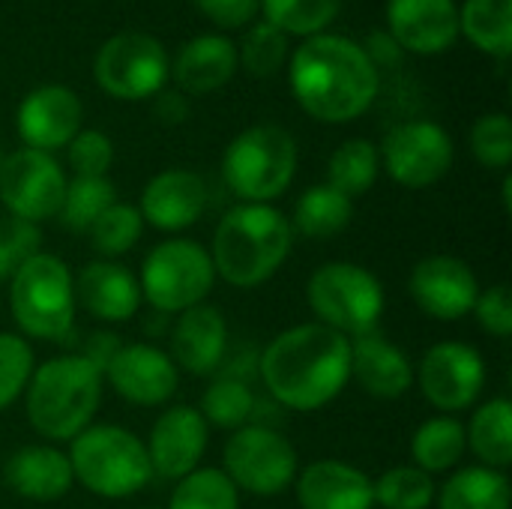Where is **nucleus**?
Wrapping results in <instances>:
<instances>
[{
  "mask_svg": "<svg viewBox=\"0 0 512 509\" xmlns=\"http://www.w3.org/2000/svg\"><path fill=\"white\" fill-rule=\"evenodd\" d=\"M33 375V348L27 339L0 333V411L9 408L30 384Z\"/></svg>",
  "mask_w": 512,
  "mask_h": 509,
  "instance_id": "nucleus-40",
  "label": "nucleus"
},
{
  "mask_svg": "<svg viewBox=\"0 0 512 509\" xmlns=\"http://www.w3.org/2000/svg\"><path fill=\"white\" fill-rule=\"evenodd\" d=\"M39 240L42 234L33 222L0 216V279L12 276L27 258H33L39 249Z\"/></svg>",
  "mask_w": 512,
  "mask_h": 509,
  "instance_id": "nucleus-42",
  "label": "nucleus"
},
{
  "mask_svg": "<svg viewBox=\"0 0 512 509\" xmlns=\"http://www.w3.org/2000/svg\"><path fill=\"white\" fill-rule=\"evenodd\" d=\"M228 327L216 306H192L180 312L174 330H171V360L177 369H186L189 375H210L225 354Z\"/></svg>",
  "mask_w": 512,
  "mask_h": 509,
  "instance_id": "nucleus-24",
  "label": "nucleus"
},
{
  "mask_svg": "<svg viewBox=\"0 0 512 509\" xmlns=\"http://www.w3.org/2000/svg\"><path fill=\"white\" fill-rule=\"evenodd\" d=\"M237 45L219 33H201L183 45L171 72L183 93H213L237 72Z\"/></svg>",
  "mask_w": 512,
  "mask_h": 509,
  "instance_id": "nucleus-26",
  "label": "nucleus"
},
{
  "mask_svg": "<svg viewBox=\"0 0 512 509\" xmlns=\"http://www.w3.org/2000/svg\"><path fill=\"white\" fill-rule=\"evenodd\" d=\"M297 501L303 509H372V480L345 462L321 459L303 468L297 480Z\"/></svg>",
  "mask_w": 512,
  "mask_h": 509,
  "instance_id": "nucleus-23",
  "label": "nucleus"
},
{
  "mask_svg": "<svg viewBox=\"0 0 512 509\" xmlns=\"http://www.w3.org/2000/svg\"><path fill=\"white\" fill-rule=\"evenodd\" d=\"M474 315H477V324L498 336V339H507L512 333V294L507 285H492L489 291H483L474 303Z\"/></svg>",
  "mask_w": 512,
  "mask_h": 509,
  "instance_id": "nucleus-44",
  "label": "nucleus"
},
{
  "mask_svg": "<svg viewBox=\"0 0 512 509\" xmlns=\"http://www.w3.org/2000/svg\"><path fill=\"white\" fill-rule=\"evenodd\" d=\"M435 498L438 509H510L512 489L504 471L477 465L456 471Z\"/></svg>",
  "mask_w": 512,
  "mask_h": 509,
  "instance_id": "nucleus-27",
  "label": "nucleus"
},
{
  "mask_svg": "<svg viewBox=\"0 0 512 509\" xmlns=\"http://www.w3.org/2000/svg\"><path fill=\"white\" fill-rule=\"evenodd\" d=\"M192 3L216 27H225V30L252 24V18L258 12V0H192Z\"/></svg>",
  "mask_w": 512,
  "mask_h": 509,
  "instance_id": "nucleus-45",
  "label": "nucleus"
},
{
  "mask_svg": "<svg viewBox=\"0 0 512 509\" xmlns=\"http://www.w3.org/2000/svg\"><path fill=\"white\" fill-rule=\"evenodd\" d=\"M207 207V183L186 168L156 174L141 192V219L159 231H183L201 219Z\"/></svg>",
  "mask_w": 512,
  "mask_h": 509,
  "instance_id": "nucleus-20",
  "label": "nucleus"
},
{
  "mask_svg": "<svg viewBox=\"0 0 512 509\" xmlns=\"http://www.w3.org/2000/svg\"><path fill=\"white\" fill-rule=\"evenodd\" d=\"M363 51H366V57H369V63L381 72V69H396V66H402V60H405V48L387 33V30H375L372 36H369V42L363 45Z\"/></svg>",
  "mask_w": 512,
  "mask_h": 509,
  "instance_id": "nucleus-46",
  "label": "nucleus"
},
{
  "mask_svg": "<svg viewBox=\"0 0 512 509\" xmlns=\"http://www.w3.org/2000/svg\"><path fill=\"white\" fill-rule=\"evenodd\" d=\"M459 33L465 39L501 60L512 48V0H465L459 9Z\"/></svg>",
  "mask_w": 512,
  "mask_h": 509,
  "instance_id": "nucleus-30",
  "label": "nucleus"
},
{
  "mask_svg": "<svg viewBox=\"0 0 512 509\" xmlns=\"http://www.w3.org/2000/svg\"><path fill=\"white\" fill-rule=\"evenodd\" d=\"M465 450H468L465 426L456 417H432L411 438L414 468L426 471L429 477L456 468Z\"/></svg>",
  "mask_w": 512,
  "mask_h": 509,
  "instance_id": "nucleus-29",
  "label": "nucleus"
},
{
  "mask_svg": "<svg viewBox=\"0 0 512 509\" xmlns=\"http://www.w3.org/2000/svg\"><path fill=\"white\" fill-rule=\"evenodd\" d=\"M285 60H288V36L267 21L252 24L237 51V63H243L249 75L267 78L276 75L285 66Z\"/></svg>",
  "mask_w": 512,
  "mask_h": 509,
  "instance_id": "nucleus-39",
  "label": "nucleus"
},
{
  "mask_svg": "<svg viewBox=\"0 0 512 509\" xmlns=\"http://www.w3.org/2000/svg\"><path fill=\"white\" fill-rule=\"evenodd\" d=\"M66 147L75 177H105L114 162V144L99 129H81Z\"/></svg>",
  "mask_w": 512,
  "mask_h": 509,
  "instance_id": "nucleus-43",
  "label": "nucleus"
},
{
  "mask_svg": "<svg viewBox=\"0 0 512 509\" xmlns=\"http://www.w3.org/2000/svg\"><path fill=\"white\" fill-rule=\"evenodd\" d=\"M81 99L63 84H42L30 90L15 114L18 135L30 150H60L81 132Z\"/></svg>",
  "mask_w": 512,
  "mask_h": 509,
  "instance_id": "nucleus-16",
  "label": "nucleus"
},
{
  "mask_svg": "<svg viewBox=\"0 0 512 509\" xmlns=\"http://www.w3.org/2000/svg\"><path fill=\"white\" fill-rule=\"evenodd\" d=\"M372 492L375 504L384 509H429L438 495L435 480L414 465H402L381 474V480H372Z\"/></svg>",
  "mask_w": 512,
  "mask_h": 509,
  "instance_id": "nucleus-36",
  "label": "nucleus"
},
{
  "mask_svg": "<svg viewBox=\"0 0 512 509\" xmlns=\"http://www.w3.org/2000/svg\"><path fill=\"white\" fill-rule=\"evenodd\" d=\"M258 372L279 405L318 411L351 381V339L318 321L297 324L264 348Z\"/></svg>",
  "mask_w": 512,
  "mask_h": 509,
  "instance_id": "nucleus-2",
  "label": "nucleus"
},
{
  "mask_svg": "<svg viewBox=\"0 0 512 509\" xmlns=\"http://www.w3.org/2000/svg\"><path fill=\"white\" fill-rule=\"evenodd\" d=\"M27 420L51 441L81 435L102 399V372L81 354L51 357L33 369L27 384Z\"/></svg>",
  "mask_w": 512,
  "mask_h": 509,
  "instance_id": "nucleus-4",
  "label": "nucleus"
},
{
  "mask_svg": "<svg viewBox=\"0 0 512 509\" xmlns=\"http://www.w3.org/2000/svg\"><path fill=\"white\" fill-rule=\"evenodd\" d=\"M306 300L318 315V324L342 336L372 333L384 315L381 282L354 261H330L318 267L306 285Z\"/></svg>",
  "mask_w": 512,
  "mask_h": 509,
  "instance_id": "nucleus-8",
  "label": "nucleus"
},
{
  "mask_svg": "<svg viewBox=\"0 0 512 509\" xmlns=\"http://www.w3.org/2000/svg\"><path fill=\"white\" fill-rule=\"evenodd\" d=\"M153 117L165 126H180L189 117V102L183 93L174 90H159L153 96Z\"/></svg>",
  "mask_w": 512,
  "mask_h": 509,
  "instance_id": "nucleus-47",
  "label": "nucleus"
},
{
  "mask_svg": "<svg viewBox=\"0 0 512 509\" xmlns=\"http://www.w3.org/2000/svg\"><path fill=\"white\" fill-rule=\"evenodd\" d=\"M384 171L405 189L435 186L453 168V138L432 120H408L387 132L381 150Z\"/></svg>",
  "mask_w": 512,
  "mask_h": 509,
  "instance_id": "nucleus-12",
  "label": "nucleus"
},
{
  "mask_svg": "<svg viewBox=\"0 0 512 509\" xmlns=\"http://www.w3.org/2000/svg\"><path fill=\"white\" fill-rule=\"evenodd\" d=\"M351 216H354L351 198H345L342 192H336L333 186L324 183V186H312L300 195V201L294 207L291 228L309 240H321V237H333V234L345 231L351 225Z\"/></svg>",
  "mask_w": 512,
  "mask_h": 509,
  "instance_id": "nucleus-31",
  "label": "nucleus"
},
{
  "mask_svg": "<svg viewBox=\"0 0 512 509\" xmlns=\"http://www.w3.org/2000/svg\"><path fill=\"white\" fill-rule=\"evenodd\" d=\"M468 447L486 468L504 471L512 465V405L510 399H489L465 429Z\"/></svg>",
  "mask_w": 512,
  "mask_h": 509,
  "instance_id": "nucleus-28",
  "label": "nucleus"
},
{
  "mask_svg": "<svg viewBox=\"0 0 512 509\" xmlns=\"http://www.w3.org/2000/svg\"><path fill=\"white\" fill-rule=\"evenodd\" d=\"M378 171H381L378 147L366 138H351L333 150L327 162V186H333L345 198H360L375 186Z\"/></svg>",
  "mask_w": 512,
  "mask_h": 509,
  "instance_id": "nucleus-32",
  "label": "nucleus"
},
{
  "mask_svg": "<svg viewBox=\"0 0 512 509\" xmlns=\"http://www.w3.org/2000/svg\"><path fill=\"white\" fill-rule=\"evenodd\" d=\"M66 174L51 153L21 147L3 156L0 165V201L15 219L45 222L60 213L66 195Z\"/></svg>",
  "mask_w": 512,
  "mask_h": 509,
  "instance_id": "nucleus-13",
  "label": "nucleus"
},
{
  "mask_svg": "<svg viewBox=\"0 0 512 509\" xmlns=\"http://www.w3.org/2000/svg\"><path fill=\"white\" fill-rule=\"evenodd\" d=\"M3 480L15 495H21L27 501H39V504L63 498L75 483L69 456H63L54 447H21V450H15L6 459Z\"/></svg>",
  "mask_w": 512,
  "mask_h": 509,
  "instance_id": "nucleus-25",
  "label": "nucleus"
},
{
  "mask_svg": "<svg viewBox=\"0 0 512 509\" xmlns=\"http://www.w3.org/2000/svg\"><path fill=\"white\" fill-rule=\"evenodd\" d=\"M144 231V219L138 213V207L132 204H120L114 201L93 225H90V243L99 255L105 258H117L123 252H129Z\"/></svg>",
  "mask_w": 512,
  "mask_h": 509,
  "instance_id": "nucleus-38",
  "label": "nucleus"
},
{
  "mask_svg": "<svg viewBox=\"0 0 512 509\" xmlns=\"http://www.w3.org/2000/svg\"><path fill=\"white\" fill-rule=\"evenodd\" d=\"M471 150L480 165L504 171L512 162V123L507 114H483L471 129Z\"/></svg>",
  "mask_w": 512,
  "mask_h": 509,
  "instance_id": "nucleus-41",
  "label": "nucleus"
},
{
  "mask_svg": "<svg viewBox=\"0 0 512 509\" xmlns=\"http://www.w3.org/2000/svg\"><path fill=\"white\" fill-rule=\"evenodd\" d=\"M117 201V189L108 177H75L66 183L60 219L69 231H90V225Z\"/></svg>",
  "mask_w": 512,
  "mask_h": 509,
  "instance_id": "nucleus-35",
  "label": "nucleus"
},
{
  "mask_svg": "<svg viewBox=\"0 0 512 509\" xmlns=\"http://www.w3.org/2000/svg\"><path fill=\"white\" fill-rule=\"evenodd\" d=\"M291 219L270 204H240L228 210L213 234V270L234 288L264 285L291 255Z\"/></svg>",
  "mask_w": 512,
  "mask_h": 509,
  "instance_id": "nucleus-3",
  "label": "nucleus"
},
{
  "mask_svg": "<svg viewBox=\"0 0 512 509\" xmlns=\"http://www.w3.org/2000/svg\"><path fill=\"white\" fill-rule=\"evenodd\" d=\"M75 306V279L57 255L36 252L12 273L9 309L27 336L45 342L69 339Z\"/></svg>",
  "mask_w": 512,
  "mask_h": 509,
  "instance_id": "nucleus-7",
  "label": "nucleus"
},
{
  "mask_svg": "<svg viewBox=\"0 0 512 509\" xmlns=\"http://www.w3.org/2000/svg\"><path fill=\"white\" fill-rule=\"evenodd\" d=\"M288 81L300 108L321 123L363 117L381 90V72L369 63L363 45L333 33L297 45L288 60Z\"/></svg>",
  "mask_w": 512,
  "mask_h": 509,
  "instance_id": "nucleus-1",
  "label": "nucleus"
},
{
  "mask_svg": "<svg viewBox=\"0 0 512 509\" xmlns=\"http://www.w3.org/2000/svg\"><path fill=\"white\" fill-rule=\"evenodd\" d=\"M414 303L438 321H459L474 312L480 297V285L474 270L453 255H432L423 258L408 282Z\"/></svg>",
  "mask_w": 512,
  "mask_h": 509,
  "instance_id": "nucleus-15",
  "label": "nucleus"
},
{
  "mask_svg": "<svg viewBox=\"0 0 512 509\" xmlns=\"http://www.w3.org/2000/svg\"><path fill=\"white\" fill-rule=\"evenodd\" d=\"M342 0H258L264 21L285 36H318L339 15Z\"/></svg>",
  "mask_w": 512,
  "mask_h": 509,
  "instance_id": "nucleus-33",
  "label": "nucleus"
},
{
  "mask_svg": "<svg viewBox=\"0 0 512 509\" xmlns=\"http://www.w3.org/2000/svg\"><path fill=\"white\" fill-rule=\"evenodd\" d=\"M105 378L120 399L141 405V408L162 405L177 393L174 360L147 342L120 345V351L105 369Z\"/></svg>",
  "mask_w": 512,
  "mask_h": 509,
  "instance_id": "nucleus-17",
  "label": "nucleus"
},
{
  "mask_svg": "<svg viewBox=\"0 0 512 509\" xmlns=\"http://www.w3.org/2000/svg\"><path fill=\"white\" fill-rule=\"evenodd\" d=\"M147 459L156 477L162 480H183L192 474L207 450V423L198 408L177 405L168 408L150 429Z\"/></svg>",
  "mask_w": 512,
  "mask_h": 509,
  "instance_id": "nucleus-18",
  "label": "nucleus"
},
{
  "mask_svg": "<svg viewBox=\"0 0 512 509\" xmlns=\"http://www.w3.org/2000/svg\"><path fill=\"white\" fill-rule=\"evenodd\" d=\"M117 351H120V339L114 333H90V339L84 342V348L78 354L84 360H90L105 375V369H108V363L114 360Z\"/></svg>",
  "mask_w": 512,
  "mask_h": 509,
  "instance_id": "nucleus-48",
  "label": "nucleus"
},
{
  "mask_svg": "<svg viewBox=\"0 0 512 509\" xmlns=\"http://www.w3.org/2000/svg\"><path fill=\"white\" fill-rule=\"evenodd\" d=\"M387 33L405 48V54H441L459 33L456 0H390Z\"/></svg>",
  "mask_w": 512,
  "mask_h": 509,
  "instance_id": "nucleus-19",
  "label": "nucleus"
},
{
  "mask_svg": "<svg viewBox=\"0 0 512 509\" xmlns=\"http://www.w3.org/2000/svg\"><path fill=\"white\" fill-rule=\"evenodd\" d=\"M171 75V60L162 48V42L150 33L126 30L111 36L93 60V78L96 84L126 102L153 99L159 90H165V81Z\"/></svg>",
  "mask_w": 512,
  "mask_h": 509,
  "instance_id": "nucleus-10",
  "label": "nucleus"
},
{
  "mask_svg": "<svg viewBox=\"0 0 512 509\" xmlns=\"http://www.w3.org/2000/svg\"><path fill=\"white\" fill-rule=\"evenodd\" d=\"M255 399L246 381L240 378H219L207 387L204 399H201V417L204 423H213L219 429H240L246 426V420L252 417Z\"/></svg>",
  "mask_w": 512,
  "mask_h": 509,
  "instance_id": "nucleus-37",
  "label": "nucleus"
},
{
  "mask_svg": "<svg viewBox=\"0 0 512 509\" xmlns=\"http://www.w3.org/2000/svg\"><path fill=\"white\" fill-rule=\"evenodd\" d=\"M0 165H3V150H0Z\"/></svg>",
  "mask_w": 512,
  "mask_h": 509,
  "instance_id": "nucleus-50",
  "label": "nucleus"
},
{
  "mask_svg": "<svg viewBox=\"0 0 512 509\" xmlns=\"http://www.w3.org/2000/svg\"><path fill=\"white\" fill-rule=\"evenodd\" d=\"M75 303H81L99 321L120 324L138 312L141 288L123 264L90 261L75 279Z\"/></svg>",
  "mask_w": 512,
  "mask_h": 509,
  "instance_id": "nucleus-22",
  "label": "nucleus"
},
{
  "mask_svg": "<svg viewBox=\"0 0 512 509\" xmlns=\"http://www.w3.org/2000/svg\"><path fill=\"white\" fill-rule=\"evenodd\" d=\"M351 378L375 399H399L414 387L408 354L378 330L351 339Z\"/></svg>",
  "mask_w": 512,
  "mask_h": 509,
  "instance_id": "nucleus-21",
  "label": "nucleus"
},
{
  "mask_svg": "<svg viewBox=\"0 0 512 509\" xmlns=\"http://www.w3.org/2000/svg\"><path fill=\"white\" fill-rule=\"evenodd\" d=\"M512 177H504V210L510 213L512 210Z\"/></svg>",
  "mask_w": 512,
  "mask_h": 509,
  "instance_id": "nucleus-49",
  "label": "nucleus"
},
{
  "mask_svg": "<svg viewBox=\"0 0 512 509\" xmlns=\"http://www.w3.org/2000/svg\"><path fill=\"white\" fill-rule=\"evenodd\" d=\"M297 144L288 129L258 123L243 129L222 156V180L243 204H267L291 186Z\"/></svg>",
  "mask_w": 512,
  "mask_h": 509,
  "instance_id": "nucleus-6",
  "label": "nucleus"
},
{
  "mask_svg": "<svg viewBox=\"0 0 512 509\" xmlns=\"http://www.w3.org/2000/svg\"><path fill=\"white\" fill-rule=\"evenodd\" d=\"M417 381L438 411H465L486 387V366L477 348L465 342H441L420 360Z\"/></svg>",
  "mask_w": 512,
  "mask_h": 509,
  "instance_id": "nucleus-14",
  "label": "nucleus"
},
{
  "mask_svg": "<svg viewBox=\"0 0 512 509\" xmlns=\"http://www.w3.org/2000/svg\"><path fill=\"white\" fill-rule=\"evenodd\" d=\"M237 486L219 468H195L177 480L168 509H237Z\"/></svg>",
  "mask_w": 512,
  "mask_h": 509,
  "instance_id": "nucleus-34",
  "label": "nucleus"
},
{
  "mask_svg": "<svg viewBox=\"0 0 512 509\" xmlns=\"http://www.w3.org/2000/svg\"><path fill=\"white\" fill-rule=\"evenodd\" d=\"M69 465L75 483L111 501L138 495L153 477L144 441L120 426H87L75 435Z\"/></svg>",
  "mask_w": 512,
  "mask_h": 509,
  "instance_id": "nucleus-5",
  "label": "nucleus"
},
{
  "mask_svg": "<svg viewBox=\"0 0 512 509\" xmlns=\"http://www.w3.org/2000/svg\"><path fill=\"white\" fill-rule=\"evenodd\" d=\"M225 474L252 495H279L297 477V450L273 429L240 426L225 444Z\"/></svg>",
  "mask_w": 512,
  "mask_h": 509,
  "instance_id": "nucleus-11",
  "label": "nucleus"
},
{
  "mask_svg": "<svg viewBox=\"0 0 512 509\" xmlns=\"http://www.w3.org/2000/svg\"><path fill=\"white\" fill-rule=\"evenodd\" d=\"M216 270L210 252L195 240H162L141 264V300L156 312H186L213 291Z\"/></svg>",
  "mask_w": 512,
  "mask_h": 509,
  "instance_id": "nucleus-9",
  "label": "nucleus"
}]
</instances>
